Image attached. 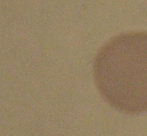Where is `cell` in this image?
I'll list each match as a JSON object with an SVG mask.
<instances>
[{
    "instance_id": "1",
    "label": "cell",
    "mask_w": 147,
    "mask_h": 136,
    "mask_svg": "<svg viewBox=\"0 0 147 136\" xmlns=\"http://www.w3.org/2000/svg\"><path fill=\"white\" fill-rule=\"evenodd\" d=\"M94 76L102 97L129 114L147 112V32L115 37L97 53Z\"/></svg>"
}]
</instances>
